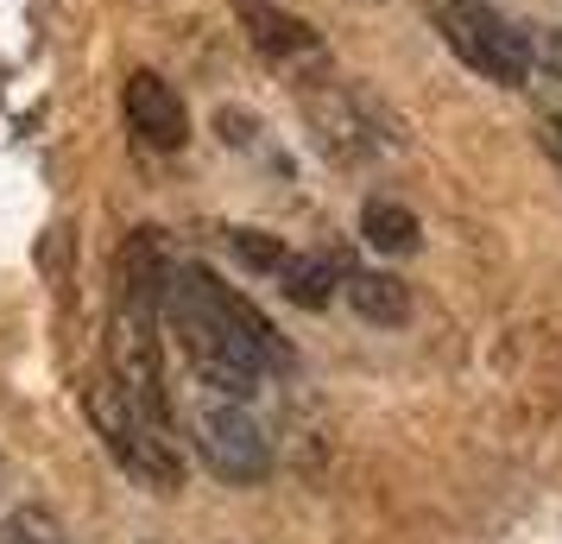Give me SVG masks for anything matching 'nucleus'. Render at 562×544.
Listing matches in <instances>:
<instances>
[{
    "instance_id": "nucleus-6",
    "label": "nucleus",
    "mask_w": 562,
    "mask_h": 544,
    "mask_svg": "<svg viewBox=\"0 0 562 544\" xmlns=\"http://www.w3.org/2000/svg\"><path fill=\"white\" fill-rule=\"evenodd\" d=\"M127 127L139 133L153 153H183V140H190V108H183V96L165 77L133 70L127 77Z\"/></svg>"
},
{
    "instance_id": "nucleus-5",
    "label": "nucleus",
    "mask_w": 562,
    "mask_h": 544,
    "mask_svg": "<svg viewBox=\"0 0 562 544\" xmlns=\"http://www.w3.org/2000/svg\"><path fill=\"white\" fill-rule=\"evenodd\" d=\"M158 317H139V311H114V330H108V374L114 387L127 392L133 406L146 418L165 424V374H158Z\"/></svg>"
},
{
    "instance_id": "nucleus-2",
    "label": "nucleus",
    "mask_w": 562,
    "mask_h": 544,
    "mask_svg": "<svg viewBox=\"0 0 562 544\" xmlns=\"http://www.w3.org/2000/svg\"><path fill=\"white\" fill-rule=\"evenodd\" d=\"M430 20L442 32V45L468 70H481L486 82H499V89H525L531 82V45H525V32L512 26L506 13H493L486 0H430Z\"/></svg>"
},
{
    "instance_id": "nucleus-4",
    "label": "nucleus",
    "mask_w": 562,
    "mask_h": 544,
    "mask_svg": "<svg viewBox=\"0 0 562 544\" xmlns=\"http://www.w3.org/2000/svg\"><path fill=\"white\" fill-rule=\"evenodd\" d=\"M196 456L228 488H254L259 475L272 468V443H266L254 412H240V406H203L196 412Z\"/></svg>"
},
{
    "instance_id": "nucleus-1",
    "label": "nucleus",
    "mask_w": 562,
    "mask_h": 544,
    "mask_svg": "<svg viewBox=\"0 0 562 544\" xmlns=\"http://www.w3.org/2000/svg\"><path fill=\"white\" fill-rule=\"evenodd\" d=\"M165 317L178 323L183 348H190V367L203 374L215 392L228 399H254L266 387V355L254 348V336L234 323V311L222 304V279L203 273V266H183L171 291H165Z\"/></svg>"
},
{
    "instance_id": "nucleus-13",
    "label": "nucleus",
    "mask_w": 562,
    "mask_h": 544,
    "mask_svg": "<svg viewBox=\"0 0 562 544\" xmlns=\"http://www.w3.org/2000/svg\"><path fill=\"white\" fill-rule=\"evenodd\" d=\"M228 247H234V259H240L247 273H266V279H279V266L291 259L279 234H259V229H234Z\"/></svg>"
},
{
    "instance_id": "nucleus-12",
    "label": "nucleus",
    "mask_w": 562,
    "mask_h": 544,
    "mask_svg": "<svg viewBox=\"0 0 562 544\" xmlns=\"http://www.w3.org/2000/svg\"><path fill=\"white\" fill-rule=\"evenodd\" d=\"M279 286H284V298L291 304H304V311H323L335 298V266L329 259H304V254H291L279 266Z\"/></svg>"
},
{
    "instance_id": "nucleus-3",
    "label": "nucleus",
    "mask_w": 562,
    "mask_h": 544,
    "mask_svg": "<svg viewBox=\"0 0 562 544\" xmlns=\"http://www.w3.org/2000/svg\"><path fill=\"white\" fill-rule=\"evenodd\" d=\"M89 418H95L102 443L114 449V463L127 468L139 488H153V493H178L183 488V463H178V449H171V437H165V424L139 412L121 387L89 392Z\"/></svg>"
},
{
    "instance_id": "nucleus-8",
    "label": "nucleus",
    "mask_w": 562,
    "mask_h": 544,
    "mask_svg": "<svg viewBox=\"0 0 562 544\" xmlns=\"http://www.w3.org/2000/svg\"><path fill=\"white\" fill-rule=\"evenodd\" d=\"M240 26H247V38H254L266 57H310V52H316V32H310L304 20L279 13V7L240 0Z\"/></svg>"
},
{
    "instance_id": "nucleus-15",
    "label": "nucleus",
    "mask_w": 562,
    "mask_h": 544,
    "mask_svg": "<svg viewBox=\"0 0 562 544\" xmlns=\"http://www.w3.org/2000/svg\"><path fill=\"white\" fill-rule=\"evenodd\" d=\"M525 45H531V70H537V64H550V70H562V38H557L550 26L525 32Z\"/></svg>"
},
{
    "instance_id": "nucleus-9",
    "label": "nucleus",
    "mask_w": 562,
    "mask_h": 544,
    "mask_svg": "<svg viewBox=\"0 0 562 544\" xmlns=\"http://www.w3.org/2000/svg\"><path fill=\"white\" fill-rule=\"evenodd\" d=\"M348 304H355L360 323H380V330L411 323V286L392 279V273H355L348 279Z\"/></svg>"
},
{
    "instance_id": "nucleus-16",
    "label": "nucleus",
    "mask_w": 562,
    "mask_h": 544,
    "mask_svg": "<svg viewBox=\"0 0 562 544\" xmlns=\"http://www.w3.org/2000/svg\"><path fill=\"white\" fill-rule=\"evenodd\" d=\"M543 153H550V165L562 171V114H550V121H543Z\"/></svg>"
},
{
    "instance_id": "nucleus-11",
    "label": "nucleus",
    "mask_w": 562,
    "mask_h": 544,
    "mask_svg": "<svg viewBox=\"0 0 562 544\" xmlns=\"http://www.w3.org/2000/svg\"><path fill=\"white\" fill-rule=\"evenodd\" d=\"M360 241H367V247H380V254H411L424 234H417V215H411L405 203L373 197V203L360 209Z\"/></svg>"
},
{
    "instance_id": "nucleus-17",
    "label": "nucleus",
    "mask_w": 562,
    "mask_h": 544,
    "mask_svg": "<svg viewBox=\"0 0 562 544\" xmlns=\"http://www.w3.org/2000/svg\"><path fill=\"white\" fill-rule=\"evenodd\" d=\"M0 481H7V463H0Z\"/></svg>"
},
{
    "instance_id": "nucleus-7",
    "label": "nucleus",
    "mask_w": 562,
    "mask_h": 544,
    "mask_svg": "<svg viewBox=\"0 0 562 544\" xmlns=\"http://www.w3.org/2000/svg\"><path fill=\"white\" fill-rule=\"evenodd\" d=\"M171 266H165V247H158V234L153 229H139L121 247V304L139 317H158L165 311V291H171Z\"/></svg>"
},
{
    "instance_id": "nucleus-14",
    "label": "nucleus",
    "mask_w": 562,
    "mask_h": 544,
    "mask_svg": "<svg viewBox=\"0 0 562 544\" xmlns=\"http://www.w3.org/2000/svg\"><path fill=\"white\" fill-rule=\"evenodd\" d=\"M0 544H64V532H57L52 513L26 507V513H13L7 525H0Z\"/></svg>"
},
{
    "instance_id": "nucleus-10",
    "label": "nucleus",
    "mask_w": 562,
    "mask_h": 544,
    "mask_svg": "<svg viewBox=\"0 0 562 544\" xmlns=\"http://www.w3.org/2000/svg\"><path fill=\"white\" fill-rule=\"evenodd\" d=\"M304 114H310V127H316V140H323L341 165L367 158V140H360L367 127H360V108L348 102V96H316V102L304 96Z\"/></svg>"
}]
</instances>
